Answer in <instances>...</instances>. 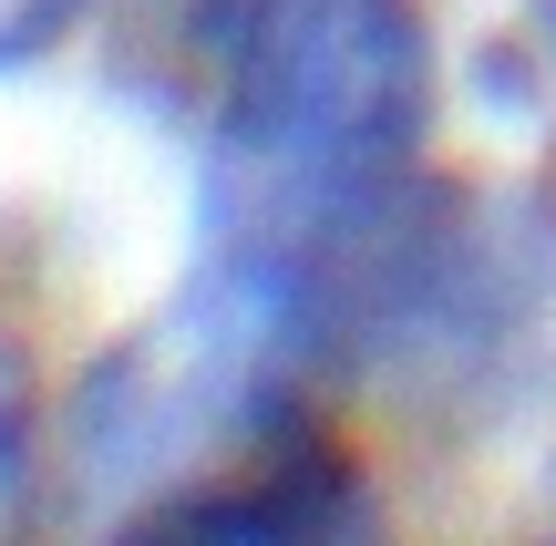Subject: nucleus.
Returning <instances> with one entry per match:
<instances>
[{
    "label": "nucleus",
    "mask_w": 556,
    "mask_h": 546,
    "mask_svg": "<svg viewBox=\"0 0 556 546\" xmlns=\"http://www.w3.org/2000/svg\"><path fill=\"white\" fill-rule=\"evenodd\" d=\"M114 546H392V516H381L371 465L330 423L278 403V412H248L227 465L135 506Z\"/></svg>",
    "instance_id": "obj_2"
},
{
    "label": "nucleus",
    "mask_w": 556,
    "mask_h": 546,
    "mask_svg": "<svg viewBox=\"0 0 556 546\" xmlns=\"http://www.w3.org/2000/svg\"><path fill=\"white\" fill-rule=\"evenodd\" d=\"M31 495H41L31 351H21V330H0V546H31Z\"/></svg>",
    "instance_id": "obj_3"
},
{
    "label": "nucleus",
    "mask_w": 556,
    "mask_h": 546,
    "mask_svg": "<svg viewBox=\"0 0 556 546\" xmlns=\"http://www.w3.org/2000/svg\"><path fill=\"white\" fill-rule=\"evenodd\" d=\"M433 135L422 0H248L217 52L206 268H278L413 186Z\"/></svg>",
    "instance_id": "obj_1"
},
{
    "label": "nucleus",
    "mask_w": 556,
    "mask_h": 546,
    "mask_svg": "<svg viewBox=\"0 0 556 546\" xmlns=\"http://www.w3.org/2000/svg\"><path fill=\"white\" fill-rule=\"evenodd\" d=\"M83 11H93V0H0V73L62 52V41L83 31Z\"/></svg>",
    "instance_id": "obj_4"
}]
</instances>
